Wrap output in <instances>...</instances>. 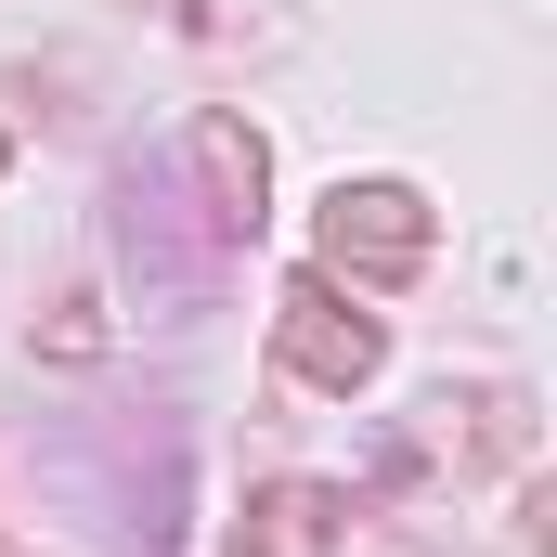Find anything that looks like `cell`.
Wrapping results in <instances>:
<instances>
[{
  "instance_id": "1",
  "label": "cell",
  "mask_w": 557,
  "mask_h": 557,
  "mask_svg": "<svg viewBox=\"0 0 557 557\" xmlns=\"http://www.w3.org/2000/svg\"><path fill=\"white\" fill-rule=\"evenodd\" d=\"M324 260L363 273V285L416 273L428 260V208L403 195V182H337V195H324Z\"/></svg>"
},
{
  "instance_id": "3",
  "label": "cell",
  "mask_w": 557,
  "mask_h": 557,
  "mask_svg": "<svg viewBox=\"0 0 557 557\" xmlns=\"http://www.w3.org/2000/svg\"><path fill=\"white\" fill-rule=\"evenodd\" d=\"M195 169H208V195H221L234 221H260V131H234V117H195Z\"/></svg>"
},
{
  "instance_id": "2",
  "label": "cell",
  "mask_w": 557,
  "mask_h": 557,
  "mask_svg": "<svg viewBox=\"0 0 557 557\" xmlns=\"http://www.w3.org/2000/svg\"><path fill=\"white\" fill-rule=\"evenodd\" d=\"M285 363H298V376H324V389H363V376H376V324H363V311H337L324 285H298V298H285Z\"/></svg>"
}]
</instances>
